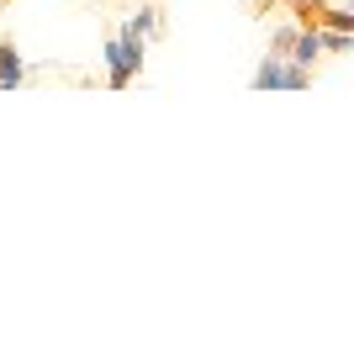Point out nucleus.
I'll return each instance as SVG.
<instances>
[{
	"label": "nucleus",
	"instance_id": "nucleus-1",
	"mask_svg": "<svg viewBox=\"0 0 354 354\" xmlns=\"http://www.w3.org/2000/svg\"><path fill=\"white\" fill-rule=\"evenodd\" d=\"M143 53H148L143 37H133V32H117V37L106 43V85H111V90H127L138 74H143Z\"/></svg>",
	"mask_w": 354,
	"mask_h": 354
},
{
	"label": "nucleus",
	"instance_id": "nucleus-2",
	"mask_svg": "<svg viewBox=\"0 0 354 354\" xmlns=\"http://www.w3.org/2000/svg\"><path fill=\"white\" fill-rule=\"evenodd\" d=\"M21 80H27V64H21L11 37H0V90H16Z\"/></svg>",
	"mask_w": 354,
	"mask_h": 354
},
{
	"label": "nucleus",
	"instance_id": "nucleus-3",
	"mask_svg": "<svg viewBox=\"0 0 354 354\" xmlns=\"http://www.w3.org/2000/svg\"><path fill=\"white\" fill-rule=\"evenodd\" d=\"M317 59H323V48H317V32H312V27H301V32H296V43H291V64L312 69Z\"/></svg>",
	"mask_w": 354,
	"mask_h": 354
},
{
	"label": "nucleus",
	"instance_id": "nucleus-4",
	"mask_svg": "<svg viewBox=\"0 0 354 354\" xmlns=\"http://www.w3.org/2000/svg\"><path fill=\"white\" fill-rule=\"evenodd\" d=\"M317 48L323 53H333V59H344L354 48V32H333V27H317Z\"/></svg>",
	"mask_w": 354,
	"mask_h": 354
},
{
	"label": "nucleus",
	"instance_id": "nucleus-5",
	"mask_svg": "<svg viewBox=\"0 0 354 354\" xmlns=\"http://www.w3.org/2000/svg\"><path fill=\"white\" fill-rule=\"evenodd\" d=\"M296 21H281V27L270 32V53H275V59H291V43H296Z\"/></svg>",
	"mask_w": 354,
	"mask_h": 354
},
{
	"label": "nucleus",
	"instance_id": "nucleus-6",
	"mask_svg": "<svg viewBox=\"0 0 354 354\" xmlns=\"http://www.w3.org/2000/svg\"><path fill=\"white\" fill-rule=\"evenodd\" d=\"M307 85H312V69H301V64L286 59V80H281V90H307Z\"/></svg>",
	"mask_w": 354,
	"mask_h": 354
},
{
	"label": "nucleus",
	"instance_id": "nucleus-7",
	"mask_svg": "<svg viewBox=\"0 0 354 354\" xmlns=\"http://www.w3.org/2000/svg\"><path fill=\"white\" fill-rule=\"evenodd\" d=\"M11 6H16V0H0V11H11Z\"/></svg>",
	"mask_w": 354,
	"mask_h": 354
},
{
	"label": "nucleus",
	"instance_id": "nucleus-8",
	"mask_svg": "<svg viewBox=\"0 0 354 354\" xmlns=\"http://www.w3.org/2000/svg\"><path fill=\"white\" fill-rule=\"evenodd\" d=\"M270 6H296V0H270Z\"/></svg>",
	"mask_w": 354,
	"mask_h": 354
}]
</instances>
